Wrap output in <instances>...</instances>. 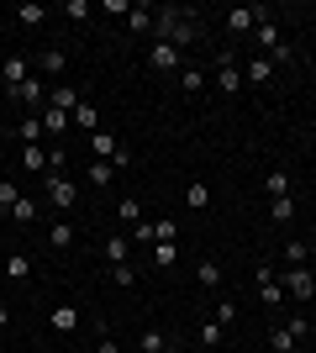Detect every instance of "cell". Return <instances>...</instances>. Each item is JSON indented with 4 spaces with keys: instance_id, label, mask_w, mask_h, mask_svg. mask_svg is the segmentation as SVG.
<instances>
[{
    "instance_id": "38",
    "label": "cell",
    "mask_w": 316,
    "mask_h": 353,
    "mask_svg": "<svg viewBox=\"0 0 316 353\" xmlns=\"http://www.w3.org/2000/svg\"><path fill=\"white\" fill-rule=\"evenodd\" d=\"M111 280H116L121 290H132V285H137V269L132 264H116V269H111Z\"/></svg>"
},
{
    "instance_id": "42",
    "label": "cell",
    "mask_w": 316,
    "mask_h": 353,
    "mask_svg": "<svg viewBox=\"0 0 316 353\" xmlns=\"http://www.w3.org/2000/svg\"><path fill=\"white\" fill-rule=\"evenodd\" d=\"M95 353H121V348H116V338H111V332H101V343H95Z\"/></svg>"
},
{
    "instance_id": "28",
    "label": "cell",
    "mask_w": 316,
    "mask_h": 353,
    "mask_svg": "<svg viewBox=\"0 0 316 353\" xmlns=\"http://www.w3.org/2000/svg\"><path fill=\"white\" fill-rule=\"evenodd\" d=\"M16 132H21V143H43V137H48V132H43V117H27Z\"/></svg>"
},
{
    "instance_id": "36",
    "label": "cell",
    "mask_w": 316,
    "mask_h": 353,
    "mask_svg": "<svg viewBox=\"0 0 316 353\" xmlns=\"http://www.w3.org/2000/svg\"><path fill=\"white\" fill-rule=\"evenodd\" d=\"M153 259H158V269H174V259H180V248H174V243H158V248H153Z\"/></svg>"
},
{
    "instance_id": "27",
    "label": "cell",
    "mask_w": 316,
    "mask_h": 353,
    "mask_svg": "<svg viewBox=\"0 0 316 353\" xmlns=\"http://www.w3.org/2000/svg\"><path fill=\"white\" fill-rule=\"evenodd\" d=\"M16 16H21V27H43V21H48V11L37 6V0H27V6H21Z\"/></svg>"
},
{
    "instance_id": "44",
    "label": "cell",
    "mask_w": 316,
    "mask_h": 353,
    "mask_svg": "<svg viewBox=\"0 0 316 353\" xmlns=\"http://www.w3.org/2000/svg\"><path fill=\"white\" fill-rule=\"evenodd\" d=\"M164 353H185V348H174V343H169V348H164Z\"/></svg>"
},
{
    "instance_id": "3",
    "label": "cell",
    "mask_w": 316,
    "mask_h": 353,
    "mask_svg": "<svg viewBox=\"0 0 316 353\" xmlns=\"http://www.w3.org/2000/svg\"><path fill=\"white\" fill-rule=\"evenodd\" d=\"M48 201H53V211H74L79 190H74V185H69L63 174H48Z\"/></svg>"
},
{
    "instance_id": "30",
    "label": "cell",
    "mask_w": 316,
    "mask_h": 353,
    "mask_svg": "<svg viewBox=\"0 0 316 353\" xmlns=\"http://www.w3.org/2000/svg\"><path fill=\"white\" fill-rule=\"evenodd\" d=\"M269 343H274V353H295V332H290V327H274Z\"/></svg>"
},
{
    "instance_id": "37",
    "label": "cell",
    "mask_w": 316,
    "mask_h": 353,
    "mask_svg": "<svg viewBox=\"0 0 316 353\" xmlns=\"http://www.w3.org/2000/svg\"><path fill=\"white\" fill-rule=\"evenodd\" d=\"M180 85L185 90H200V85H206V74H200L196 63H185V69H180Z\"/></svg>"
},
{
    "instance_id": "23",
    "label": "cell",
    "mask_w": 316,
    "mask_h": 353,
    "mask_svg": "<svg viewBox=\"0 0 316 353\" xmlns=\"http://www.w3.org/2000/svg\"><path fill=\"white\" fill-rule=\"evenodd\" d=\"M306 259H311V248H306L301 237H295V243H285V264H290V269H306Z\"/></svg>"
},
{
    "instance_id": "5",
    "label": "cell",
    "mask_w": 316,
    "mask_h": 353,
    "mask_svg": "<svg viewBox=\"0 0 316 353\" xmlns=\"http://www.w3.org/2000/svg\"><path fill=\"white\" fill-rule=\"evenodd\" d=\"M0 79H6V95H11L21 79H32V59H21V53H16V59H6V63H0Z\"/></svg>"
},
{
    "instance_id": "11",
    "label": "cell",
    "mask_w": 316,
    "mask_h": 353,
    "mask_svg": "<svg viewBox=\"0 0 316 353\" xmlns=\"http://www.w3.org/2000/svg\"><path fill=\"white\" fill-rule=\"evenodd\" d=\"M258 43H264V59H269V53H280V48H285V37H280V27H274L269 16H264V21H258Z\"/></svg>"
},
{
    "instance_id": "1",
    "label": "cell",
    "mask_w": 316,
    "mask_h": 353,
    "mask_svg": "<svg viewBox=\"0 0 316 353\" xmlns=\"http://www.w3.org/2000/svg\"><path fill=\"white\" fill-rule=\"evenodd\" d=\"M153 32H158V43H174L185 53V48L196 43L206 27H200L190 11H180V6H164V11H153Z\"/></svg>"
},
{
    "instance_id": "9",
    "label": "cell",
    "mask_w": 316,
    "mask_h": 353,
    "mask_svg": "<svg viewBox=\"0 0 316 353\" xmlns=\"http://www.w3.org/2000/svg\"><path fill=\"white\" fill-rule=\"evenodd\" d=\"M148 63H153V69H158V74H169V69H180V48H174V43H153Z\"/></svg>"
},
{
    "instance_id": "13",
    "label": "cell",
    "mask_w": 316,
    "mask_h": 353,
    "mask_svg": "<svg viewBox=\"0 0 316 353\" xmlns=\"http://www.w3.org/2000/svg\"><path fill=\"white\" fill-rule=\"evenodd\" d=\"M48 105H59V111H69V117H74V105H79L74 85H53V90H48Z\"/></svg>"
},
{
    "instance_id": "15",
    "label": "cell",
    "mask_w": 316,
    "mask_h": 353,
    "mask_svg": "<svg viewBox=\"0 0 316 353\" xmlns=\"http://www.w3.org/2000/svg\"><path fill=\"white\" fill-rule=\"evenodd\" d=\"M74 121H79V127H85V132H90V137L101 132V111H95L90 101H79V105H74Z\"/></svg>"
},
{
    "instance_id": "31",
    "label": "cell",
    "mask_w": 316,
    "mask_h": 353,
    "mask_svg": "<svg viewBox=\"0 0 316 353\" xmlns=\"http://www.w3.org/2000/svg\"><path fill=\"white\" fill-rule=\"evenodd\" d=\"M269 216H274V221H295V201H290V195L269 201Z\"/></svg>"
},
{
    "instance_id": "41",
    "label": "cell",
    "mask_w": 316,
    "mask_h": 353,
    "mask_svg": "<svg viewBox=\"0 0 316 353\" xmlns=\"http://www.w3.org/2000/svg\"><path fill=\"white\" fill-rule=\"evenodd\" d=\"M132 243H153V221H137V227H132Z\"/></svg>"
},
{
    "instance_id": "20",
    "label": "cell",
    "mask_w": 316,
    "mask_h": 353,
    "mask_svg": "<svg viewBox=\"0 0 316 353\" xmlns=\"http://www.w3.org/2000/svg\"><path fill=\"white\" fill-rule=\"evenodd\" d=\"M222 332H227V327L206 316V322H200V348H222Z\"/></svg>"
},
{
    "instance_id": "14",
    "label": "cell",
    "mask_w": 316,
    "mask_h": 353,
    "mask_svg": "<svg viewBox=\"0 0 316 353\" xmlns=\"http://www.w3.org/2000/svg\"><path fill=\"white\" fill-rule=\"evenodd\" d=\"M63 63H69V59H63V48H48V53H37V69H43L48 79H59Z\"/></svg>"
},
{
    "instance_id": "34",
    "label": "cell",
    "mask_w": 316,
    "mask_h": 353,
    "mask_svg": "<svg viewBox=\"0 0 316 353\" xmlns=\"http://www.w3.org/2000/svg\"><path fill=\"white\" fill-rule=\"evenodd\" d=\"M11 221H37V201H27V195H21V201L11 206Z\"/></svg>"
},
{
    "instance_id": "33",
    "label": "cell",
    "mask_w": 316,
    "mask_h": 353,
    "mask_svg": "<svg viewBox=\"0 0 316 353\" xmlns=\"http://www.w3.org/2000/svg\"><path fill=\"white\" fill-rule=\"evenodd\" d=\"M185 201H190L196 211H206V206H211V185H190V190H185Z\"/></svg>"
},
{
    "instance_id": "4",
    "label": "cell",
    "mask_w": 316,
    "mask_h": 353,
    "mask_svg": "<svg viewBox=\"0 0 316 353\" xmlns=\"http://www.w3.org/2000/svg\"><path fill=\"white\" fill-rule=\"evenodd\" d=\"M11 101H27V105H48V85H43V74H32V79H21V85L11 90Z\"/></svg>"
},
{
    "instance_id": "7",
    "label": "cell",
    "mask_w": 316,
    "mask_h": 353,
    "mask_svg": "<svg viewBox=\"0 0 316 353\" xmlns=\"http://www.w3.org/2000/svg\"><path fill=\"white\" fill-rule=\"evenodd\" d=\"M258 21H264L258 6H238V11H227V32H253Z\"/></svg>"
},
{
    "instance_id": "39",
    "label": "cell",
    "mask_w": 316,
    "mask_h": 353,
    "mask_svg": "<svg viewBox=\"0 0 316 353\" xmlns=\"http://www.w3.org/2000/svg\"><path fill=\"white\" fill-rule=\"evenodd\" d=\"M16 201H21V190H16L11 179H0V211H11V206H16Z\"/></svg>"
},
{
    "instance_id": "12",
    "label": "cell",
    "mask_w": 316,
    "mask_h": 353,
    "mask_svg": "<svg viewBox=\"0 0 316 353\" xmlns=\"http://www.w3.org/2000/svg\"><path fill=\"white\" fill-rule=\"evenodd\" d=\"M37 117H43V132H48V137H59L63 127H69V111H59V105H43Z\"/></svg>"
},
{
    "instance_id": "24",
    "label": "cell",
    "mask_w": 316,
    "mask_h": 353,
    "mask_svg": "<svg viewBox=\"0 0 316 353\" xmlns=\"http://www.w3.org/2000/svg\"><path fill=\"white\" fill-rule=\"evenodd\" d=\"M127 27L132 32H153V11L148 6H132V11H127Z\"/></svg>"
},
{
    "instance_id": "43",
    "label": "cell",
    "mask_w": 316,
    "mask_h": 353,
    "mask_svg": "<svg viewBox=\"0 0 316 353\" xmlns=\"http://www.w3.org/2000/svg\"><path fill=\"white\" fill-rule=\"evenodd\" d=\"M6 322H11V311H6V306H0V327H6Z\"/></svg>"
},
{
    "instance_id": "19",
    "label": "cell",
    "mask_w": 316,
    "mask_h": 353,
    "mask_svg": "<svg viewBox=\"0 0 316 353\" xmlns=\"http://www.w3.org/2000/svg\"><path fill=\"white\" fill-rule=\"evenodd\" d=\"M27 274H32L27 253H6V280H27Z\"/></svg>"
},
{
    "instance_id": "17",
    "label": "cell",
    "mask_w": 316,
    "mask_h": 353,
    "mask_svg": "<svg viewBox=\"0 0 316 353\" xmlns=\"http://www.w3.org/2000/svg\"><path fill=\"white\" fill-rule=\"evenodd\" d=\"M242 74H248V85H269V79H274V63L269 59H248V69H242Z\"/></svg>"
},
{
    "instance_id": "10",
    "label": "cell",
    "mask_w": 316,
    "mask_h": 353,
    "mask_svg": "<svg viewBox=\"0 0 316 353\" xmlns=\"http://www.w3.org/2000/svg\"><path fill=\"white\" fill-rule=\"evenodd\" d=\"M48 243H53V253H69L74 248V221H53V227H48Z\"/></svg>"
},
{
    "instance_id": "18",
    "label": "cell",
    "mask_w": 316,
    "mask_h": 353,
    "mask_svg": "<svg viewBox=\"0 0 316 353\" xmlns=\"http://www.w3.org/2000/svg\"><path fill=\"white\" fill-rule=\"evenodd\" d=\"M90 153H95V159H105V163H111V159L121 153V148H116V137H111V132H95V137H90Z\"/></svg>"
},
{
    "instance_id": "22",
    "label": "cell",
    "mask_w": 316,
    "mask_h": 353,
    "mask_svg": "<svg viewBox=\"0 0 316 353\" xmlns=\"http://www.w3.org/2000/svg\"><path fill=\"white\" fill-rule=\"evenodd\" d=\"M74 327H79V311L74 306H59V311H53V332H74Z\"/></svg>"
},
{
    "instance_id": "2",
    "label": "cell",
    "mask_w": 316,
    "mask_h": 353,
    "mask_svg": "<svg viewBox=\"0 0 316 353\" xmlns=\"http://www.w3.org/2000/svg\"><path fill=\"white\" fill-rule=\"evenodd\" d=\"M216 90H222V95H238L242 90V69H238V53H232V48L216 53Z\"/></svg>"
},
{
    "instance_id": "32",
    "label": "cell",
    "mask_w": 316,
    "mask_h": 353,
    "mask_svg": "<svg viewBox=\"0 0 316 353\" xmlns=\"http://www.w3.org/2000/svg\"><path fill=\"white\" fill-rule=\"evenodd\" d=\"M211 322H238V301H216V306H211Z\"/></svg>"
},
{
    "instance_id": "26",
    "label": "cell",
    "mask_w": 316,
    "mask_h": 353,
    "mask_svg": "<svg viewBox=\"0 0 316 353\" xmlns=\"http://www.w3.org/2000/svg\"><path fill=\"white\" fill-rule=\"evenodd\" d=\"M116 221L121 227H137V221H143V206H137V201H116Z\"/></svg>"
},
{
    "instance_id": "6",
    "label": "cell",
    "mask_w": 316,
    "mask_h": 353,
    "mask_svg": "<svg viewBox=\"0 0 316 353\" xmlns=\"http://www.w3.org/2000/svg\"><path fill=\"white\" fill-rule=\"evenodd\" d=\"M285 290L295 295V301H311V295H316V280H311V269H285Z\"/></svg>"
},
{
    "instance_id": "16",
    "label": "cell",
    "mask_w": 316,
    "mask_h": 353,
    "mask_svg": "<svg viewBox=\"0 0 316 353\" xmlns=\"http://www.w3.org/2000/svg\"><path fill=\"white\" fill-rule=\"evenodd\" d=\"M21 163H27V174H48V153H43L37 143L21 148Z\"/></svg>"
},
{
    "instance_id": "35",
    "label": "cell",
    "mask_w": 316,
    "mask_h": 353,
    "mask_svg": "<svg viewBox=\"0 0 316 353\" xmlns=\"http://www.w3.org/2000/svg\"><path fill=\"white\" fill-rule=\"evenodd\" d=\"M174 237H180V227H174V221H153V243H174Z\"/></svg>"
},
{
    "instance_id": "40",
    "label": "cell",
    "mask_w": 316,
    "mask_h": 353,
    "mask_svg": "<svg viewBox=\"0 0 316 353\" xmlns=\"http://www.w3.org/2000/svg\"><path fill=\"white\" fill-rule=\"evenodd\" d=\"M200 285H206V290H216V285H222V269L211 264V259H206V264H200Z\"/></svg>"
},
{
    "instance_id": "21",
    "label": "cell",
    "mask_w": 316,
    "mask_h": 353,
    "mask_svg": "<svg viewBox=\"0 0 316 353\" xmlns=\"http://www.w3.org/2000/svg\"><path fill=\"white\" fill-rule=\"evenodd\" d=\"M264 190H269V201L290 195V179H285V169H274V174H264Z\"/></svg>"
},
{
    "instance_id": "25",
    "label": "cell",
    "mask_w": 316,
    "mask_h": 353,
    "mask_svg": "<svg viewBox=\"0 0 316 353\" xmlns=\"http://www.w3.org/2000/svg\"><path fill=\"white\" fill-rule=\"evenodd\" d=\"M85 174H90V185H111V179H116V169H111L105 159H90V169H85Z\"/></svg>"
},
{
    "instance_id": "8",
    "label": "cell",
    "mask_w": 316,
    "mask_h": 353,
    "mask_svg": "<svg viewBox=\"0 0 316 353\" xmlns=\"http://www.w3.org/2000/svg\"><path fill=\"white\" fill-rule=\"evenodd\" d=\"M105 259H111V269H116V264H132V237H127V232H111V237H105Z\"/></svg>"
},
{
    "instance_id": "29",
    "label": "cell",
    "mask_w": 316,
    "mask_h": 353,
    "mask_svg": "<svg viewBox=\"0 0 316 353\" xmlns=\"http://www.w3.org/2000/svg\"><path fill=\"white\" fill-rule=\"evenodd\" d=\"M137 348H143V353H164L169 343L158 338V332H153V327H143V332H137Z\"/></svg>"
}]
</instances>
